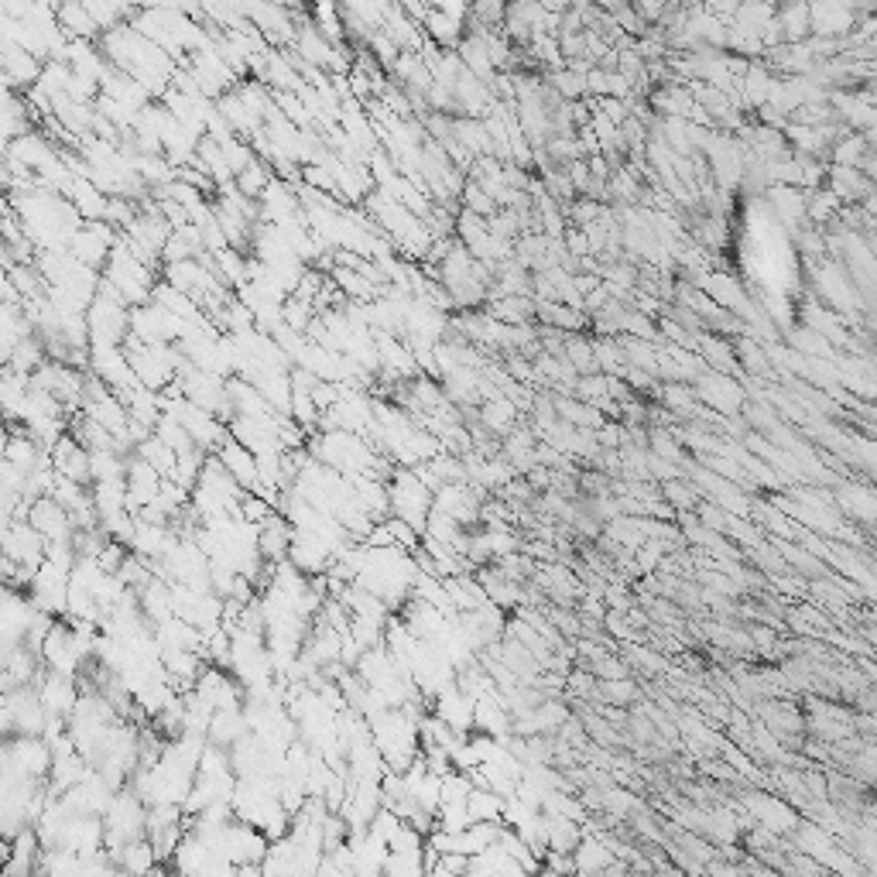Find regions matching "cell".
I'll list each match as a JSON object with an SVG mask.
<instances>
[{"mask_svg":"<svg viewBox=\"0 0 877 877\" xmlns=\"http://www.w3.org/2000/svg\"><path fill=\"white\" fill-rule=\"evenodd\" d=\"M370 734L374 744L381 747L384 761L391 771H408L412 761L422 754V734H418V720L401 706H384V710L370 713Z\"/></svg>","mask_w":877,"mask_h":877,"instance_id":"1","label":"cell"},{"mask_svg":"<svg viewBox=\"0 0 877 877\" xmlns=\"http://www.w3.org/2000/svg\"><path fill=\"white\" fill-rule=\"evenodd\" d=\"M388 490H391V514L405 518L408 525H415L425 535V521H429L432 504H436V490L418 477L415 466H394Z\"/></svg>","mask_w":877,"mask_h":877,"instance_id":"2","label":"cell"},{"mask_svg":"<svg viewBox=\"0 0 877 877\" xmlns=\"http://www.w3.org/2000/svg\"><path fill=\"white\" fill-rule=\"evenodd\" d=\"M103 823H107V850L110 854H120L127 843L148 836V802H144L131 785L120 788L114 806L103 816Z\"/></svg>","mask_w":877,"mask_h":877,"instance_id":"3","label":"cell"},{"mask_svg":"<svg viewBox=\"0 0 877 877\" xmlns=\"http://www.w3.org/2000/svg\"><path fill=\"white\" fill-rule=\"evenodd\" d=\"M7 737H42L48 710L38 696V686H18L4 693V713H0Z\"/></svg>","mask_w":877,"mask_h":877,"instance_id":"4","label":"cell"},{"mask_svg":"<svg viewBox=\"0 0 877 877\" xmlns=\"http://www.w3.org/2000/svg\"><path fill=\"white\" fill-rule=\"evenodd\" d=\"M4 555L18 562V566L31 569V573H38V566L48 555V538L28 518H18L11 525H4Z\"/></svg>","mask_w":877,"mask_h":877,"instance_id":"5","label":"cell"},{"mask_svg":"<svg viewBox=\"0 0 877 877\" xmlns=\"http://www.w3.org/2000/svg\"><path fill=\"white\" fill-rule=\"evenodd\" d=\"M38 696H42L48 716H69L72 710H76L79 696H83V686H79L76 675L55 672L45 665L42 679H38Z\"/></svg>","mask_w":877,"mask_h":877,"instance_id":"6","label":"cell"},{"mask_svg":"<svg viewBox=\"0 0 877 877\" xmlns=\"http://www.w3.org/2000/svg\"><path fill=\"white\" fill-rule=\"evenodd\" d=\"M28 521H31V525H35L38 531H42L48 542H72V538H76V531H79V528H76V521H72L69 508H66V504L55 501L52 494L38 497V501L31 504Z\"/></svg>","mask_w":877,"mask_h":877,"instance_id":"7","label":"cell"},{"mask_svg":"<svg viewBox=\"0 0 877 877\" xmlns=\"http://www.w3.org/2000/svg\"><path fill=\"white\" fill-rule=\"evenodd\" d=\"M117 792H120V788H114V785L107 782V778L100 775V771L93 768L90 775H86L76 788H69V792L62 795V799H66L76 812H90V816H107L110 806H114V799H117Z\"/></svg>","mask_w":877,"mask_h":877,"instance_id":"8","label":"cell"},{"mask_svg":"<svg viewBox=\"0 0 877 877\" xmlns=\"http://www.w3.org/2000/svg\"><path fill=\"white\" fill-rule=\"evenodd\" d=\"M162 484H165V477L144 460V456L134 453L131 460H127V508H131L134 514H138L141 508H148V504L162 494Z\"/></svg>","mask_w":877,"mask_h":877,"instance_id":"9","label":"cell"},{"mask_svg":"<svg viewBox=\"0 0 877 877\" xmlns=\"http://www.w3.org/2000/svg\"><path fill=\"white\" fill-rule=\"evenodd\" d=\"M52 463L62 477L79 480V484L93 487V460H90V449L83 446L72 432H66L59 442L52 446Z\"/></svg>","mask_w":877,"mask_h":877,"instance_id":"10","label":"cell"},{"mask_svg":"<svg viewBox=\"0 0 877 877\" xmlns=\"http://www.w3.org/2000/svg\"><path fill=\"white\" fill-rule=\"evenodd\" d=\"M432 710H436L439 720H446L449 727L460 730V734L477 730V699H473L470 693H463L460 686H449L446 693H439L436 703H432Z\"/></svg>","mask_w":877,"mask_h":877,"instance_id":"11","label":"cell"},{"mask_svg":"<svg viewBox=\"0 0 877 877\" xmlns=\"http://www.w3.org/2000/svg\"><path fill=\"white\" fill-rule=\"evenodd\" d=\"M350 850H353V874H364V877L384 874V864H388V854H391L384 836L370 830H353Z\"/></svg>","mask_w":877,"mask_h":877,"instance_id":"12","label":"cell"},{"mask_svg":"<svg viewBox=\"0 0 877 877\" xmlns=\"http://www.w3.org/2000/svg\"><path fill=\"white\" fill-rule=\"evenodd\" d=\"M292 538H295V525L285 518L281 511L268 514V518L257 525V545H261V555L268 562H281L288 559V549H292Z\"/></svg>","mask_w":877,"mask_h":877,"instance_id":"13","label":"cell"},{"mask_svg":"<svg viewBox=\"0 0 877 877\" xmlns=\"http://www.w3.org/2000/svg\"><path fill=\"white\" fill-rule=\"evenodd\" d=\"M216 456L223 460V466L237 477V484L244 490H261V470H257V456L251 453V449L244 446V442L237 439H227L220 449H216Z\"/></svg>","mask_w":877,"mask_h":877,"instance_id":"14","label":"cell"},{"mask_svg":"<svg viewBox=\"0 0 877 877\" xmlns=\"http://www.w3.org/2000/svg\"><path fill=\"white\" fill-rule=\"evenodd\" d=\"M162 662H165V672L168 679H172V686L179 689V693H189L192 686H196V679L206 672L209 658L203 655V651H162Z\"/></svg>","mask_w":877,"mask_h":877,"instance_id":"15","label":"cell"},{"mask_svg":"<svg viewBox=\"0 0 877 877\" xmlns=\"http://www.w3.org/2000/svg\"><path fill=\"white\" fill-rule=\"evenodd\" d=\"M353 494H357L360 508H364L374 521H384L391 514L388 480L374 477V473H360V477H353Z\"/></svg>","mask_w":877,"mask_h":877,"instance_id":"16","label":"cell"},{"mask_svg":"<svg viewBox=\"0 0 877 877\" xmlns=\"http://www.w3.org/2000/svg\"><path fill=\"white\" fill-rule=\"evenodd\" d=\"M244 734H251V723H247L244 706H223V710H216L213 723H209V730H206V737L213 740V744H223V747H233Z\"/></svg>","mask_w":877,"mask_h":877,"instance_id":"17","label":"cell"},{"mask_svg":"<svg viewBox=\"0 0 877 877\" xmlns=\"http://www.w3.org/2000/svg\"><path fill=\"white\" fill-rule=\"evenodd\" d=\"M120 874H155V871H165V864L158 860L155 847H151L148 836H141V840L127 843L120 854H114Z\"/></svg>","mask_w":877,"mask_h":877,"instance_id":"18","label":"cell"},{"mask_svg":"<svg viewBox=\"0 0 877 877\" xmlns=\"http://www.w3.org/2000/svg\"><path fill=\"white\" fill-rule=\"evenodd\" d=\"M141 610L151 624H162L168 617H175V600H172V583L162 576H155L148 586L141 590Z\"/></svg>","mask_w":877,"mask_h":877,"instance_id":"19","label":"cell"},{"mask_svg":"<svg viewBox=\"0 0 877 877\" xmlns=\"http://www.w3.org/2000/svg\"><path fill=\"white\" fill-rule=\"evenodd\" d=\"M504 799L494 788H473L470 792V812L477 823H504Z\"/></svg>","mask_w":877,"mask_h":877,"instance_id":"20","label":"cell"},{"mask_svg":"<svg viewBox=\"0 0 877 877\" xmlns=\"http://www.w3.org/2000/svg\"><path fill=\"white\" fill-rule=\"evenodd\" d=\"M138 456H144V460L155 466V470L162 473V477H175V466H179V453H175V449L168 446V442L158 439V436L144 439L141 446H138Z\"/></svg>","mask_w":877,"mask_h":877,"instance_id":"21","label":"cell"},{"mask_svg":"<svg viewBox=\"0 0 877 877\" xmlns=\"http://www.w3.org/2000/svg\"><path fill=\"white\" fill-rule=\"evenodd\" d=\"M473 823H477V819H473L470 812V802H442L436 812V830H446V833H460Z\"/></svg>","mask_w":877,"mask_h":877,"instance_id":"22","label":"cell"},{"mask_svg":"<svg viewBox=\"0 0 877 877\" xmlns=\"http://www.w3.org/2000/svg\"><path fill=\"white\" fill-rule=\"evenodd\" d=\"M480 425H484L487 432H494V436H504L514 425V405H508L504 398H490L484 412H480Z\"/></svg>","mask_w":877,"mask_h":877,"instance_id":"23","label":"cell"},{"mask_svg":"<svg viewBox=\"0 0 877 877\" xmlns=\"http://www.w3.org/2000/svg\"><path fill=\"white\" fill-rule=\"evenodd\" d=\"M275 501L271 497H264L261 490H244V497H240V518L254 521V525H261L268 514H275Z\"/></svg>","mask_w":877,"mask_h":877,"instance_id":"24","label":"cell"},{"mask_svg":"<svg viewBox=\"0 0 877 877\" xmlns=\"http://www.w3.org/2000/svg\"><path fill=\"white\" fill-rule=\"evenodd\" d=\"M237 185H240V192H244V196L261 199V192L271 185V172L261 162H251V165L244 168V172L237 175Z\"/></svg>","mask_w":877,"mask_h":877,"instance_id":"25","label":"cell"},{"mask_svg":"<svg viewBox=\"0 0 877 877\" xmlns=\"http://www.w3.org/2000/svg\"><path fill=\"white\" fill-rule=\"evenodd\" d=\"M388 528H391V535H394V542L401 545V549H408V552H415L418 545H422V531H418L415 525H408L405 518H398V514H388Z\"/></svg>","mask_w":877,"mask_h":877,"instance_id":"26","label":"cell"},{"mask_svg":"<svg viewBox=\"0 0 877 877\" xmlns=\"http://www.w3.org/2000/svg\"><path fill=\"white\" fill-rule=\"evenodd\" d=\"M401 826H405V819H401V816H398V812H394V809L381 806V809H377V816L370 819V826H367V830H370V833H377V836H384V840L391 843V836L398 833Z\"/></svg>","mask_w":877,"mask_h":877,"instance_id":"27","label":"cell"},{"mask_svg":"<svg viewBox=\"0 0 877 877\" xmlns=\"http://www.w3.org/2000/svg\"><path fill=\"white\" fill-rule=\"evenodd\" d=\"M466 871H470V857H466V854H439L436 867H432V874H436V877L466 874Z\"/></svg>","mask_w":877,"mask_h":877,"instance_id":"28","label":"cell"}]
</instances>
